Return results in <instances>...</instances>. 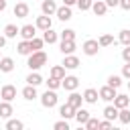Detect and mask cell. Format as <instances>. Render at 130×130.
I'll return each instance as SVG.
<instances>
[{
    "label": "cell",
    "mask_w": 130,
    "mask_h": 130,
    "mask_svg": "<svg viewBox=\"0 0 130 130\" xmlns=\"http://www.w3.org/2000/svg\"><path fill=\"white\" fill-rule=\"evenodd\" d=\"M118 41L126 47V45H130V28H124V30H120V37H118Z\"/></svg>",
    "instance_id": "31"
},
{
    "label": "cell",
    "mask_w": 130,
    "mask_h": 130,
    "mask_svg": "<svg viewBox=\"0 0 130 130\" xmlns=\"http://www.w3.org/2000/svg\"><path fill=\"white\" fill-rule=\"evenodd\" d=\"M128 91H130V81H128Z\"/></svg>",
    "instance_id": "48"
},
{
    "label": "cell",
    "mask_w": 130,
    "mask_h": 130,
    "mask_svg": "<svg viewBox=\"0 0 130 130\" xmlns=\"http://www.w3.org/2000/svg\"><path fill=\"white\" fill-rule=\"evenodd\" d=\"M81 49H83V53H85L87 57H93V55H98V51H100V43L93 41V39H87Z\"/></svg>",
    "instance_id": "3"
},
{
    "label": "cell",
    "mask_w": 130,
    "mask_h": 130,
    "mask_svg": "<svg viewBox=\"0 0 130 130\" xmlns=\"http://www.w3.org/2000/svg\"><path fill=\"white\" fill-rule=\"evenodd\" d=\"M85 128H87V130H95V128H100V120L89 116V120L85 122Z\"/></svg>",
    "instance_id": "35"
},
{
    "label": "cell",
    "mask_w": 130,
    "mask_h": 130,
    "mask_svg": "<svg viewBox=\"0 0 130 130\" xmlns=\"http://www.w3.org/2000/svg\"><path fill=\"white\" fill-rule=\"evenodd\" d=\"M59 114H61V118H65V120H71V118H75V108L71 106V104H63L61 108H59Z\"/></svg>",
    "instance_id": "10"
},
{
    "label": "cell",
    "mask_w": 130,
    "mask_h": 130,
    "mask_svg": "<svg viewBox=\"0 0 130 130\" xmlns=\"http://www.w3.org/2000/svg\"><path fill=\"white\" fill-rule=\"evenodd\" d=\"M120 8L122 10H130V0H120Z\"/></svg>",
    "instance_id": "44"
},
{
    "label": "cell",
    "mask_w": 130,
    "mask_h": 130,
    "mask_svg": "<svg viewBox=\"0 0 130 130\" xmlns=\"http://www.w3.org/2000/svg\"><path fill=\"white\" fill-rule=\"evenodd\" d=\"M108 85H112V87L118 89V87L122 85V77H120V75H110V77H108Z\"/></svg>",
    "instance_id": "34"
},
{
    "label": "cell",
    "mask_w": 130,
    "mask_h": 130,
    "mask_svg": "<svg viewBox=\"0 0 130 130\" xmlns=\"http://www.w3.org/2000/svg\"><path fill=\"white\" fill-rule=\"evenodd\" d=\"M114 106H116L118 110H122V108H128V106H130V98H128L126 93H118V95L114 98Z\"/></svg>",
    "instance_id": "16"
},
{
    "label": "cell",
    "mask_w": 130,
    "mask_h": 130,
    "mask_svg": "<svg viewBox=\"0 0 130 130\" xmlns=\"http://www.w3.org/2000/svg\"><path fill=\"white\" fill-rule=\"evenodd\" d=\"M122 77H126V79H130V63H126V65L122 67Z\"/></svg>",
    "instance_id": "42"
},
{
    "label": "cell",
    "mask_w": 130,
    "mask_h": 130,
    "mask_svg": "<svg viewBox=\"0 0 130 130\" xmlns=\"http://www.w3.org/2000/svg\"><path fill=\"white\" fill-rule=\"evenodd\" d=\"M57 102H59V98H57L55 89H49V87H47V91L41 95V104H43V108H55Z\"/></svg>",
    "instance_id": "2"
},
{
    "label": "cell",
    "mask_w": 130,
    "mask_h": 130,
    "mask_svg": "<svg viewBox=\"0 0 130 130\" xmlns=\"http://www.w3.org/2000/svg\"><path fill=\"white\" fill-rule=\"evenodd\" d=\"M100 128L102 130H110L112 128V120H100Z\"/></svg>",
    "instance_id": "41"
},
{
    "label": "cell",
    "mask_w": 130,
    "mask_h": 130,
    "mask_svg": "<svg viewBox=\"0 0 130 130\" xmlns=\"http://www.w3.org/2000/svg\"><path fill=\"white\" fill-rule=\"evenodd\" d=\"M47 87H49V89H57V87H61V79H57V77H49Z\"/></svg>",
    "instance_id": "37"
},
{
    "label": "cell",
    "mask_w": 130,
    "mask_h": 130,
    "mask_svg": "<svg viewBox=\"0 0 130 130\" xmlns=\"http://www.w3.org/2000/svg\"><path fill=\"white\" fill-rule=\"evenodd\" d=\"M57 39H59V35H57L53 28H47V30H43V41H45V43L53 45V43H57Z\"/></svg>",
    "instance_id": "22"
},
{
    "label": "cell",
    "mask_w": 130,
    "mask_h": 130,
    "mask_svg": "<svg viewBox=\"0 0 130 130\" xmlns=\"http://www.w3.org/2000/svg\"><path fill=\"white\" fill-rule=\"evenodd\" d=\"M12 69H14V61L10 57H2L0 59V71L2 73H10Z\"/></svg>",
    "instance_id": "21"
},
{
    "label": "cell",
    "mask_w": 130,
    "mask_h": 130,
    "mask_svg": "<svg viewBox=\"0 0 130 130\" xmlns=\"http://www.w3.org/2000/svg\"><path fill=\"white\" fill-rule=\"evenodd\" d=\"M28 10H30V8H28L26 2H18V4L14 6V16H16V18H26V16H28Z\"/></svg>",
    "instance_id": "12"
},
{
    "label": "cell",
    "mask_w": 130,
    "mask_h": 130,
    "mask_svg": "<svg viewBox=\"0 0 130 130\" xmlns=\"http://www.w3.org/2000/svg\"><path fill=\"white\" fill-rule=\"evenodd\" d=\"M91 4H93V0H77L79 10H91Z\"/></svg>",
    "instance_id": "39"
},
{
    "label": "cell",
    "mask_w": 130,
    "mask_h": 130,
    "mask_svg": "<svg viewBox=\"0 0 130 130\" xmlns=\"http://www.w3.org/2000/svg\"><path fill=\"white\" fill-rule=\"evenodd\" d=\"M57 4H55V0H43V4H41V10H43V14H47V16H51V14H55L57 12Z\"/></svg>",
    "instance_id": "11"
},
{
    "label": "cell",
    "mask_w": 130,
    "mask_h": 130,
    "mask_svg": "<svg viewBox=\"0 0 130 130\" xmlns=\"http://www.w3.org/2000/svg\"><path fill=\"white\" fill-rule=\"evenodd\" d=\"M122 59H124L126 63H130V45H126V47L122 49Z\"/></svg>",
    "instance_id": "40"
},
{
    "label": "cell",
    "mask_w": 130,
    "mask_h": 130,
    "mask_svg": "<svg viewBox=\"0 0 130 130\" xmlns=\"http://www.w3.org/2000/svg\"><path fill=\"white\" fill-rule=\"evenodd\" d=\"M118 112H120V110H118L116 106H106V108H104V118L114 122V120L118 118Z\"/></svg>",
    "instance_id": "23"
},
{
    "label": "cell",
    "mask_w": 130,
    "mask_h": 130,
    "mask_svg": "<svg viewBox=\"0 0 130 130\" xmlns=\"http://www.w3.org/2000/svg\"><path fill=\"white\" fill-rule=\"evenodd\" d=\"M98 43H100V47H110V45L114 43V37H112V35H102V37L98 39Z\"/></svg>",
    "instance_id": "33"
},
{
    "label": "cell",
    "mask_w": 130,
    "mask_h": 130,
    "mask_svg": "<svg viewBox=\"0 0 130 130\" xmlns=\"http://www.w3.org/2000/svg\"><path fill=\"white\" fill-rule=\"evenodd\" d=\"M63 4H67V6H73V4H77V0H63Z\"/></svg>",
    "instance_id": "46"
},
{
    "label": "cell",
    "mask_w": 130,
    "mask_h": 130,
    "mask_svg": "<svg viewBox=\"0 0 130 130\" xmlns=\"http://www.w3.org/2000/svg\"><path fill=\"white\" fill-rule=\"evenodd\" d=\"M0 59H2V57H0Z\"/></svg>",
    "instance_id": "49"
},
{
    "label": "cell",
    "mask_w": 130,
    "mask_h": 130,
    "mask_svg": "<svg viewBox=\"0 0 130 130\" xmlns=\"http://www.w3.org/2000/svg\"><path fill=\"white\" fill-rule=\"evenodd\" d=\"M35 35H37V24H24V26H20V37L22 39L30 41V39H35Z\"/></svg>",
    "instance_id": "8"
},
{
    "label": "cell",
    "mask_w": 130,
    "mask_h": 130,
    "mask_svg": "<svg viewBox=\"0 0 130 130\" xmlns=\"http://www.w3.org/2000/svg\"><path fill=\"white\" fill-rule=\"evenodd\" d=\"M51 77L63 79V77H65V67H63V65H55V67H51Z\"/></svg>",
    "instance_id": "27"
},
{
    "label": "cell",
    "mask_w": 130,
    "mask_h": 130,
    "mask_svg": "<svg viewBox=\"0 0 130 130\" xmlns=\"http://www.w3.org/2000/svg\"><path fill=\"white\" fill-rule=\"evenodd\" d=\"M22 128H24V124L20 120H8L6 122V130H22Z\"/></svg>",
    "instance_id": "30"
},
{
    "label": "cell",
    "mask_w": 130,
    "mask_h": 130,
    "mask_svg": "<svg viewBox=\"0 0 130 130\" xmlns=\"http://www.w3.org/2000/svg\"><path fill=\"white\" fill-rule=\"evenodd\" d=\"M61 41H75V30H73V28L61 30Z\"/></svg>",
    "instance_id": "32"
},
{
    "label": "cell",
    "mask_w": 130,
    "mask_h": 130,
    "mask_svg": "<svg viewBox=\"0 0 130 130\" xmlns=\"http://www.w3.org/2000/svg\"><path fill=\"white\" fill-rule=\"evenodd\" d=\"M16 35H20V28H18L16 24H6V26H4V37H6V39H14Z\"/></svg>",
    "instance_id": "25"
},
{
    "label": "cell",
    "mask_w": 130,
    "mask_h": 130,
    "mask_svg": "<svg viewBox=\"0 0 130 130\" xmlns=\"http://www.w3.org/2000/svg\"><path fill=\"white\" fill-rule=\"evenodd\" d=\"M0 98H2V100H6V102H12V100L16 98V87H14V85H10V83L2 85V89H0Z\"/></svg>",
    "instance_id": "6"
},
{
    "label": "cell",
    "mask_w": 130,
    "mask_h": 130,
    "mask_svg": "<svg viewBox=\"0 0 130 130\" xmlns=\"http://www.w3.org/2000/svg\"><path fill=\"white\" fill-rule=\"evenodd\" d=\"M22 98H24V100H28V102H30V100H35V98H39V95H37V85L26 83V87L22 89Z\"/></svg>",
    "instance_id": "19"
},
{
    "label": "cell",
    "mask_w": 130,
    "mask_h": 130,
    "mask_svg": "<svg viewBox=\"0 0 130 130\" xmlns=\"http://www.w3.org/2000/svg\"><path fill=\"white\" fill-rule=\"evenodd\" d=\"M43 43H45L43 39H37V37L30 39V47H32V51H41V49H43Z\"/></svg>",
    "instance_id": "36"
},
{
    "label": "cell",
    "mask_w": 130,
    "mask_h": 130,
    "mask_svg": "<svg viewBox=\"0 0 130 130\" xmlns=\"http://www.w3.org/2000/svg\"><path fill=\"white\" fill-rule=\"evenodd\" d=\"M75 120H77L79 124H83V126H85V122L89 120V112H87V110H83V108H77V110H75Z\"/></svg>",
    "instance_id": "26"
},
{
    "label": "cell",
    "mask_w": 130,
    "mask_h": 130,
    "mask_svg": "<svg viewBox=\"0 0 130 130\" xmlns=\"http://www.w3.org/2000/svg\"><path fill=\"white\" fill-rule=\"evenodd\" d=\"M65 69H77L79 67V59L71 53V55H65V59H63V63H61Z\"/></svg>",
    "instance_id": "13"
},
{
    "label": "cell",
    "mask_w": 130,
    "mask_h": 130,
    "mask_svg": "<svg viewBox=\"0 0 130 130\" xmlns=\"http://www.w3.org/2000/svg\"><path fill=\"white\" fill-rule=\"evenodd\" d=\"M118 93H116V87H112V85H104V87H100V100H104V102H114V98H116Z\"/></svg>",
    "instance_id": "4"
},
{
    "label": "cell",
    "mask_w": 130,
    "mask_h": 130,
    "mask_svg": "<svg viewBox=\"0 0 130 130\" xmlns=\"http://www.w3.org/2000/svg\"><path fill=\"white\" fill-rule=\"evenodd\" d=\"M108 4V8H114V6H120V0H104Z\"/></svg>",
    "instance_id": "43"
},
{
    "label": "cell",
    "mask_w": 130,
    "mask_h": 130,
    "mask_svg": "<svg viewBox=\"0 0 130 130\" xmlns=\"http://www.w3.org/2000/svg\"><path fill=\"white\" fill-rule=\"evenodd\" d=\"M55 14H57V18H59V20H63V22H65V20H69V18H71V6L63 4V6H59V8H57V12H55Z\"/></svg>",
    "instance_id": "14"
},
{
    "label": "cell",
    "mask_w": 130,
    "mask_h": 130,
    "mask_svg": "<svg viewBox=\"0 0 130 130\" xmlns=\"http://www.w3.org/2000/svg\"><path fill=\"white\" fill-rule=\"evenodd\" d=\"M37 28H41V30H47V28H51L53 26V22H51V16H47V14H43V16H37Z\"/></svg>",
    "instance_id": "15"
},
{
    "label": "cell",
    "mask_w": 130,
    "mask_h": 130,
    "mask_svg": "<svg viewBox=\"0 0 130 130\" xmlns=\"http://www.w3.org/2000/svg\"><path fill=\"white\" fill-rule=\"evenodd\" d=\"M10 116H12V106H10V102L2 100L0 102V118H10Z\"/></svg>",
    "instance_id": "24"
},
{
    "label": "cell",
    "mask_w": 130,
    "mask_h": 130,
    "mask_svg": "<svg viewBox=\"0 0 130 130\" xmlns=\"http://www.w3.org/2000/svg\"><path fill=\"white\" fill-rule=\"evenodd\" d=\"M16 51H18V55H30L32 53V47H30V41H26V39H22L20 43H18V47H16Z\"/></svg>",
    "instance_id": "17"
},
{
    "label": "cell",
    "mask_w": 130,
    "mask_h": 130,
    "mask_svg": "<svg viewBox=\"0 0 130 130\" xmlns=\"http://www.w3.org/2000/svg\"><path fill=\"white\" fill-rule=\"evenodd\" d=\"M81 102H83V95H79V93H75V89L69 93V98H67V104H71L75 110L77 108H81Z\"/></svg>",
    "instance_id": "20"
},
{
    "label": "cell",
    "mask_w": 130,
    "mask_h": 130,
    "mask_svg": "<svg viewBox=\"0 0 130 130\" xmlns=\"http://www.w3.org/2000/svg\"><path fill=\"white\" fill-rule=\"evenodd\" d=\"M4 45H6V37L0 35V49H4Z\"/></svg>",
    "instance_id": "45"
},
{
    "label": "cell",
    "mask_w": 130,
    "mask_h": 130,
    "mask_svg": "<svg viewBox=\"0 0 130 130\" xmlns=\"http://www.w3.org/2000/svg\"><path fill=\"white\" fill-rule=\"evenodd\" d=\"M26 83H30V85H41V83H43V77H41L37 71H30V75L26 77Z\"/></svg>",
    "instance_id": "28"
},
{
    "label": "cell",
    "mask_w": 130,
    "mask_h": 130,
    "mask_svg": "<svg viewBox=\"0 0 130 130\" xmlns=\"http://www.w3.org/2000/svg\"><path fill=\"white\" fill-rule=\"evenodd\" d=\"M6 10V0H0V12Z\"/></svg>",
    "instance_id": "47"
},
{
    "label": "cell",
    "mask_w": 130,
    "mask_h": 130,
    "mask_svg": "<svg viewBox=\"0 0 130 130\" xmlns=\"http://www.w3.org/2000/svg\"><path fill=\"white\" fill-rule=\"evenodd\" d=\"M118 120H120L122 124H130V110H128V108H122V110L118 112Z\"/></svg>",
    "instance_id": "29"
},
{
    "label": "cell",
    "mask_w": 130,
    "mask_h": 130,
    "mask_svg": "<svg viewBox=\"0 0 130 130\" xmlns=\"http://www.w3.org/2000/svg\"><path fill=\"white\" fill-rule=\"evenodd\" d=\"M45 63H47V53L45 51H32L28 55V61H26V65H28L30 71H39Z\"/></svg>",
    "instance_id": "1"
},
{
    "label": "cell",
    "mask_w": 130,
    "mask_h": 130,
    "mask_svg": "<svg viewBox=\"0 0 130 130\" xmlns=\"http://www.w3.org/2000/svg\"><path fill=\"white\" fill-rule=\"evenodd\" d=\"M59 51H61L63 55H71V53L75 51V41H61Z\"/></svg>",
    "instance_id": "18"
},
{
    "label": "cell",
    "mask_w": 130,
    "mask_h": 130,
    "mask_svg": "<svg viewBox=\"0 0 130 130\" xmlns=\"http://www.w3.org/2000/svg\"><path fill=\"white\" fill-rule=\"evenodd\" d=\"M91 12H93L95 16H104V14L108 12V4H106L104 0H93V4H91Z\"/></svg>",
    "instance_id": "7"
},
{
    "label": "cell",
    "mask_w": 130,
    "mask_h": 130,
    "mask_svg": "<svg viewBox=\"0 0 130 130\" xmlns=\"http://www.w3.org/2000/svg\"><path fill=\"white\" fill-rule=\"evenodd\" d=\"M53 128H55V130H69V122H67V120L63 118V120L55 122V124H53Z\"/></svg>",
    "instance_id": "38"
},
{
    "label": "cell",
    "mask_w": 130,
    "mask_h": 130,
    "mask_svg": "<svg viewBox=\"0 0 130 130\" xmlns=\"http://www.w3.org/2000/svg\"><path fill=\"white\" fill-rule=\"evenodd\" d=\"M98 100H100V91H98V89L87 87V89L83 91V102H85V104H95Z\"/></svg>",
    "instance_id": "9"
},
{
    "label": "cell",
    "mask_w": 130,
    "mask_h": 130,
    "mask_svg": "<svg viewBox=\"0 0 130 130\" xmlns=\"http://www.w3.org/2000/svg\"><path fill=\"white\" fill-rule=\"evenodd\" d=\"M77 85H79V79H77L75 75H65V77L61 79V87H63V89H67V91L77 89Z\"/></svg>",
    "instance_id": "5"
}]
</instances>
